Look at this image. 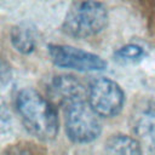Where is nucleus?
I'll list each match as a JSON object with an SVG mask.
<instances>
[{"mask_svg": "<svg viewBox=\"0 0 155 155\" xmlns=\"http://www.w3.org/2000/svg\"><path fill=\"white\" fill-rule=\"evenodd\" d=\"M16 109L24 128L42 142L53 140L59 130L54 105L33 88H23L16 97Z\"/></svg>", "mask_w": 155, "mask_h": 155, "instance_id": "1", "label": "nucleus"}, {"mask_svg": "<svg viewBox=\"0 0 155 155\" xmlns=\"http://www.w3.org/2000/svg\"><path fill=\"white\" fill-rule=\"evenodd\" d=\"M108 23V10L97 0H80L65 13L62 31L75 39H86L99 34Z\"/></svg>", "mask_w": 155, "mask_h": 155, "instance_id": "2", "label": "nucleus"}, {"mask_svg": "<svg viewBox=\"0 0 155 155\" xmlns=\"http://www.w3.org/2000/svg\"><path fill=\"white\" fill-rule=\"evenodd\" d=\"M65 110V132L68 138L78 144L96 140L102 132L99 115L86 102L76 103Z\"/></svg>", "mask_w": 155, "mask_h": 155, "instance_id": "3", "label": "nucleus"}, {"mask_svg": "<svg viewBox=\"0 0 155 155\" xmlns=\"http://www.w3.org/2000/svg\"><path fill=\"white\" fill-rule=\"evenodd\" d=\"M87 103L101 117H114L125 105V92L109 78H97L87 87Z\"/></svg>", "mask_w": 155, "mask_h": 155, "instance_id": "4", "label": "nucleus"}, {"mask_svg": "<svg viewBox=\"0 0 155 155\" xmlns=\"http://www.w3.org/2000/svg\"><path fill=\"white\" fill-rule=\"evenodd\" d=\"M47 53L51 62L58 68L73 69L82 73L102 71L107 69L108 65L101 56L69 45L50 44L47 46Z\"/></svg>", "mask_w": 155, "mask_h": 155, "instance_id": "5", "label": "nucleus"}, {"mask_svg": "<svg viewBox=\"0 0 155 155\" xmlns=\"http://www.w3.org/2000/svg\"><path fill=\"white\" fill-rule=\"evenodd\" d=\"M131 126L143 151L155 154V102L138 104L132 113Z\"/></svg>", "mask_w": 155, "mask_h": 155, "instance_id": "6", "label": "nucleus"}, {"mask_svg": "<svg viewBox=\"0 0 155 155\" xmlns=\"http://www.w3.org/2000/svg\"><path fill=\"white\" fill-rule=\"evenodd\" d=\"M47 93L54 104L64 109L87 101V88L73 75L54 76L47 86Z\"/></svg>", "mask_w": 155, "mask_h": 155, "instance_id": "7", "label": "nucleus"}, {"mask_svg": "<svg viewBox=\"0 0 155 155\" xmlns=\"http://www.w3.org/2000/svg\"><path fill=\"white\" fill-rule=\"evenodd\" d=\"M11 44L15 50L22 54H30L35 50L36 33L35 28L27 22L19 23L11 29Z\"/></svg>", "mask_w": 155, "mask_h": 155, "instance_id": "8", "label": "nucleus"}, {"mask_svg": "<svg viewBox=\"0 0 155 155\" xmlns=\"http://www.w3.org/2000/svg\"><path fill=\"white\" fill-rule=\"evenodd\" d=\"M105 151L109 154L134 155V154H142L143 149L136 137L133 138L131 136L119 133V134H114L107 139Z\"/></svg>", "mask_w": 155, "mask_h": 155, "instance_id": "9", "label": "nucleus"}, {"mask_svg": "<svg viewBox=\"0 0 155 155\" xmlns=\"http://www.w3.org/2000/svg\"><path fill=\"white\" fill-rule=\"evenodd\" d=\"M144 56H145L144 48L137 44H127L125 46H121L114 52L115 59L121 63H136L140 61Z\"/></svg>", "mask_w": 155, "mask_h": 155, "instance_id": "10", "label": "nucleus"}]
</instances>
